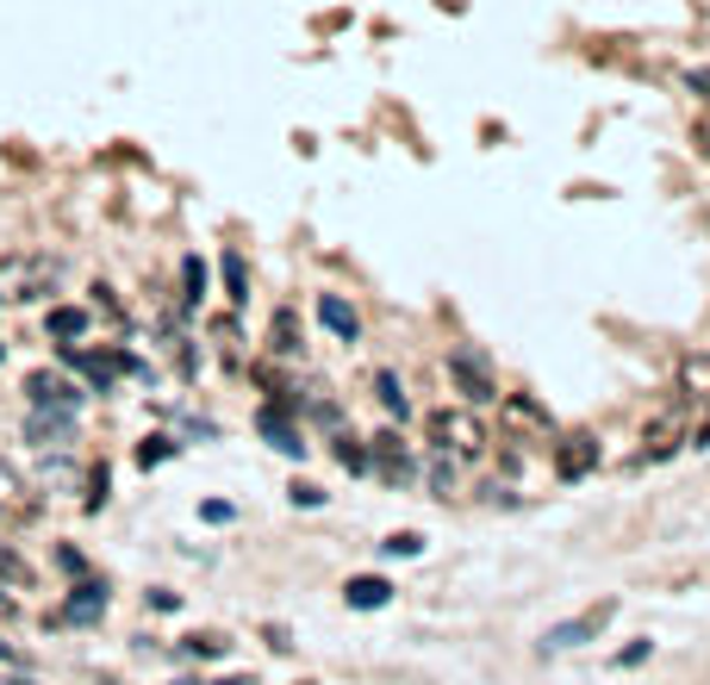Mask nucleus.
<instances>
[{
  "mask_svg": "<svg viewBox=\"0 0 710 685\" xmlns=\"http://www.w3.org/2000/svg\"><path fill=\"white\" fill-rule=\"evenodd\" d=\"M231 648V636H212V629H206V636H188V654H224Z\"/></svg>",
  "mask_w": 710,
  "mask_h": 685,
  "instance_id": "b1692460",
  "label": "nucleus"
},
{
  "mask_svg": "<svg viewBox=\"0 0 710 685\" xmlns=\"http://www.w3.org/2000/svg\"><path fill=\"white\" fill-rule=\"evenodd\" d=\"M212 685H256L250 673H231V679H212Z\"/></svg>",
  "mask_w": 710,
  "mask_h": 685,
  "instance_id": "473e14b6",
  "label": "nucleus"
},
{
  "mask_svg": "<svg viewBox=\"0 0 710 685\" xmlns=\"http://www.w3.org/2000/svg\"><path fill=\"white\" fill-rule=\"evenodd\" d=\"M387 598H393V586H387L380 574H356V580L343 586V605H349V611H380Z\"/></svg>",
  "mask_w": 710,
  "mask_h": 685,
  "instance_id": "ddd939ff",
  "label": "nucleus"
},
{
  "mask_svg": "<svg viewBox=\"0 0 710 685\" xmlns=\"http://www.w3.org/2000/svg\"><path fill=\"white\" fill-rule=\"evenodd\" d=\"M698 443H704V449H710V424H704V431H698Z\"/></svg>",
  "mask_w": 710,
  "mask_h": 685,
  "instance_id": "72a5a7b5",
  "label": "nucleus"
},
{
  "mask_svg": "<svg viewBox=\"0 0 710 685\" xmlns=\"http://www.w3.org/2000/svg\"><path fill=\"white\" fill-rule=\"evenodd\" d=\"M57 567H63L69 580H88V555H81V548H69V542H57Z\"/></svg>",
  "mask_w": 710,
  "mask_h": 685,
  "instance_id": "412c9836",
  "label": "nucleus"
},
{
  "mask_svg": "<svg viewBox=\"0 0 710 685\" xmlns=\"http://www.w3.org/2000/svg\"><path fill=\"white\" fill-rule=\"evenodd\" d=\"M50 288H57V262H13L0 300H44Z\"/></svg>",
  "mask_w": 710,
  "mask_h": 685,
  "instance_id": "39448f33",
  "label": "nucleus"
},
{
  "mask_svg": "<svg viewBox=\"0 0 710 685\" xmlns=\"http://www.w3.org/2000/svg\"><path fill=\"white\" fill-rule=\"evenodd\" d=\"M511 424H518V431L530 424L537 436H549V412H542L537 399H511Z\"/></svg>",
  "mask_w": 710,
  "mask_h": 685,
  "instance_id": "a211bd4d",
  "label": "nucleus"
},
{
  "mask_svg": "<svg viewBox=\"0 0 710 685\" xmlns=\"http://www.w3.org/2000/svg\"><path fill=\"white\" fill-rule=\"evenodd\" d=\"M642 661H648V642H636V648L617 654V667H642Z\"/></svg>",
  "mask_w": 710,
  "mask_h": 685,
  "instance_id": "bb28decb",
  "label": "nucleus"
},
{
  "mask_svg": "<svg viewBox=\"0 0 710 685\" xmlns=\"http://www.w3.org/2000/svg\"><path fill=\"white\" fill-rule=\"evenodd\" d=\"M449 374H456V386H461V399H468V405H480V399H499V386H492V367L480 362V355H456V362H449Z\"/></svg>",
  "mask_w": 710,
  "mask_h": 685,
  "instance_id": "6e6552de",
  "label": "nucleus"
},
{
  "mask_svg": "<svg viewBox=\"0 0 710 685\" xmlns=\"http://www.w3.org/2000/svg\"><path fill=\"white\" fill-rule=\"evenodd\" d=\"M224 288H231V300H243V288H250V274H243V255H224Z\"/></svg>",
  "mask_w": 710,
  "mask_h": 685,
  "instance_id": "4be33fe9",
  "label": "nucleus"
},
{
  "mask_svg": "<svg viewBox=\"0 0 710 685\" xmlns=\"http://www.w3.org/2000/svg\"><path fill=\"white\" fill-rule=\"evenodd\" d=\"M387 548H393V555H418V548H424V536H411V530H399V536H387Z\"/></svg>",
  "mask_w": 710,
  "mask_h": 685,
  "instance_id": "393cba45",
  "label": "nucleus"
},
{
  "mask_svg": "<svg viewBox=\"0 0 710 685\" xmlns=\"http://www.w3.org/2000/svg\"><path fill=\"white\" fill-rule=\"evenodd\" d=\"M698 144H704V157H710V112L698 119Z\"/></svg>",
  "mask_w": 710,
  "mask_h": 685,
  "instance_id": "c756f323",
  "label": "nucleus"
},
{
  "mask_svg": "<svg viewBox=\"0 0 710 685\" xmlns=\"http://www.w3.org/2000/svg\"><path fill=\"white\" fill-rule=\"evenodd\" d=\"M269 350H281V355L300 350V324H293V312H274V324H269Z\"/></svg>",
  "mask_w": 710,
  "mask_h": 685,
  "instance_id": "2eb2a0df",
  "label": "nucleus"
},
{
  "mask_svg": "<svg viewBox=\"0 0 710 685\" xmlns=\"http://www.w3.org/2000/svg\"><path fill=\"white\" fill-rule=\"evenodd\" d=\"M611 617H617V598H599L592 611H580V617H568V623H554L549 636L537 642V654H568V648H580V642L604 636V629H611Z\"/></svg>",
  "mask_w": 710,
  "mask_h": 685,
  "instance_id": "f03ea898",
  "label": "nucleus"
},
{
  "mask_svg": "<svg viewBox=\"0 0 710 685\" xmlns=\"http://www.w3.org/2000/svg\"><path fill=\"white\" fill-rule=\"evenodd\" d=\"M368 467H374V474H387V480H411V449H406V436H399V431H380L374 443H368Z\"/></svg>",
  "mask_w": 710,
  "mask_h": 685,
  "instance_id": "0eeeda50",
  "label": "nucleus"
},
{
  "mask_svg": "<svg viewBox=\"0 0 710 685\" xmlns=\"http://www.w3.org/2000/svg\"><path fill=\"white\" fill-rule=\"evenodd\" d=\"M63 362L76 367V374H81V381H88V386H94V393H107V386L119 381L126 367H131V374H138V362H131L126 350H76V343H69V350H63Z\"/></svg>",
  "mask_w": 710,
  "mask_h": 685,
  "instance_id": "7ed1b4c3",
  "label": "nucleus"
},
{
  "mask_svg": "<svg viewBox=\"0 0 710 685\" xmlns=\"http://www.w3.org/2000/svg\"><path fill=\"white\" fill-rule=\"evenodd\" d=\"M300 685H306V679H300Z\"/></svg>",
  "mask_w": 710,
  "mask_h": 685,
  "instance_id": "c9c22d12",
  "label": "nucleus"
},
{
  "mask_svg": "<svg viewBox=\"0 0 710 685\" xmlns=\"http://www.w3.org/2000/svg\"><path fill=\"white\" fill-rule=\"evenodd\" d=\"M0 580H7V586H32V567H26L7 542H0Z\"/></svg>",
  "mask_w": 710,
  "mask_h": 685,
  "instance_id": "6ab92c4d",
  "label": "nucleus"
},
{
  "mask_svg": "<svg viewBox=\"0 0 710 685\" xmlns=\"http://www.w3.org/2000/svg\"><path fill=\"white\" fill-rule=\"evenodd\" d=\"M26 436H32L38 449H63L69 436H76V412H32L26 417Z\"/></svg>",
  "mask_w": 710,
  "mask_h": 685,
  "instance_id": "9b49d317",
  "label": "nucleus"
},
{
  "mask_svg": "<svg viewBox=\"0 0 710 685\" xmlns=\"http://www.w3.org/2000/svg\"><path fill=\"white\" fill-rule=\"evenodd\" d=\"M256 424H262V436H269V449H281V455H293V462H300V455H306L300 431H293V424H287V417H281V405H262V417H256Z\"/></svg>",
  "mask_w": 710,
  "mask_h": 685,
  "instance_id": "f8f14e48",
  "label": "nucleus"
},
{
  "mask_svg": "<svg viewBox=\"0 0 710 685\" xmlns=\"http://www.w3.org/2000/svg\"><path fill=\"white\" fill-rule=\"evenodd\" d=\"M692 88H698V94L710 100V69H692Z\"/></svg>",
  "mask_w": 710,
  "mask_h": 685,
  "instance_id": "c85d7f7f",
  "label": "nucleus"
},
{
  "mask_svg": "<svg viewBox=\"0 0 710 685\" xmlns=\"http://www.w3.org/2000/svg\"><path fill=\"white\" fill-rule=\"evenodd\" d=\"M293 505H324V493H318V486H306V480H300V486H293Z\"/></svg>",
  "mask_w": 710,
  "mask_h": 685,
  "instance_id": "cd10ccee",
  "label": "nucleus"
},
{
  "mask_svg": "<svg viewBox=\"0 0 710 685\" xmlns=\"http://www.w3.org/2000/svg\"><path fill=\"white\" fill-rule=\"evenodd\" d=\"M200 517H206V524H231V505H224V498H206Z\"/></svg>",
  "mask_w": 710,
  "mask_h": 685,
  "instance_id": "a878e982",
  "label": "nucleus"
},
{
  "mask_svg": "<svg viewBox=\"0 0 710 685\" xmlns=\"http://www.w3.org/2000/svg\"><path fill=\"white\" fill-rule=\"evenodd\" d=\"M181 281H188V293H181V300L200 305V300H206V269H200V255H188V262H181Z\"/></svg>",
  "mask_w": 710,
  "mask_h": 685,
  "instance_id": "aec40b11",
  "label": "nucleus"
},
{
  "mask_svg": "<svg viewBox=\"0 0 710 685\" xmlns=\"http://www.w3.org/2000/svg\"><path fill=\"white\" fill-rule=\"evenodd\" d=\"M0 355H7V350H0Z\"/></svg>",
  "mask_w": 710,
  "mask_h": 685,
  "instance_id": "f704fd0d",
  "label": "nucleus"
},
{
  "mask_svg": "<svg viewBox=\"0 0 710 685\" xmlns=\"http://www.w3.org/2000/svg\"><path fill=\"white\" fill-rule=\"evenodd\" d=\"M0 685H38V679H32V673H7Z\"/></svg>",
  "mask_w": 710,
  "mask_h": 685,
  "instance_id": "2f4dec72",
  "label": "nucleus"
},
{
  "mask_svg": "<svg viewBox=\"0 0 710 685\" xmlns=\"http://www.w3.org/2000/svg\"><path fill=\"white\" fill-rule=\"evenodd\" d=\"M430 443H437L442 455H456V462H473V455L487 449V431H480L473 412H430Z\"/></svg>",
  "mask_w": 710,
  "mask_h": 685,
  "instance_id": "f257e3e1",
  "label": "nucleus"
},
{
  "mask_svg": "<svg viewBox=\"0 0 710 685\" xmlns=\"http://www.w3.org/2000/svg\"><path fill=\"white\" fill-rule=\"evenodd\" d=\"M318 324H324L331 336H343V343L362 336V319H356V305H349L343 293H318Z\"/></svg>",
  "mask_w": 710,
  "mask_h": 685,
  "instance_id": "1a4fd4ad",
  "label": "nucleus"
},
{
  "mask_svg": "<svg viewBox=\"0 0 710 685\" xmlns=\"http://www.w3.org/2000/svg\"><path fill=\"white\" fill-rule=\"evenodd\" d=\"M679 381H686V393H704V399H710V350H704V355H686Z\"/></svg>",
  "mask_w": 710,
  "mask_h": 685,
  "instance_id": "f3484780",
  "label": "nucleus"
},
{
  "mask_svg": "<svg viewBox=\"0 0 710 685\" xmlns=\"http://www.w3.org/2000/svg\"><path fill=\"white\" fill-rule=\"evenodd\" d=\"M0 667H19V648H7V642H0Z\"/></svg>",
  "mask_w": 710,
  "mask_h": 685,
  "instance_id": "7c9ffc66",
  "label": "nucleus"
},
{
  "mask_svg": "<svg viewBox=\"0 0 710 685\" xmlns=\"http://www.w3.org/2000/svg\"><path fill=\"white\" fill-rule=\"evenodd\" d=\"M554 467H561V480H586L592 467H599V436H568L561 443V455H554Z\"/></svg>",
  "mask_w": 710,
  "mask_h": 685,
  "instance_id": "9d476101",
  "label": "nucleus"
},
{
  "mask_svg": "<svg viewBox=\"0 0 710 685\" xmlns=\"http://www.w3.org/2000/svg\"><path fill=\"white\" fill-rule=\"evenodd\" d=\"M374 393H380V405H387V412H393V417H406V412H411V399L399 393V374H387V367H380V374H374Z\"/></svg>",
  "mask_w": 710,
  "mask_h": 685,
  "instance_id": "dca6fc26",
  "label": "nucleus"
},
{
  "mask_svg": "<svg viewBox=\"0 0 710 685\" xmlns=\"http://www.w3.org/2000/svg\"><path fill=\"white\" fill-rule=\"evenodd\" d=\"M169 455H174V443H169V436H150V443L138 449V462H143V467H157V462H169Z\"/></svg>",
  "mask_w": 710,
  "mask_h": 685,
  "instance_id": "5701e85b",
  "label": "nucleus"
},
{
  "mask_svg": "<svg viewBox=\"0 0 710 685\" xmlns=\"http://www.w3.org/2000/svg\"><path fill=\"white\" fill-rule=\"evenodd\" d=\"M44 331H50V336H57V343L69 350V343H76V336L88 331V312H81V305H57V312L44 319Z\"/></svg>",
  "mask_w": 710,
  "mask_h": 685,
  "instance_id": "4468645a",
  "label": "nucleus"
},
{
  "mask_svg": "<svg viewBox=\"0 0 710 685\" xmlns=\"http://www.w3.org/2000/svg\"><path fill=\"white\" fill-rule=\"evenodd\" d=\"M26 399H32V412H76L81 405L76 381H63V374H26Z\"/></svg>",
  "mask_w": 710,
  "mask_h": 685,
  "instance_id": "423d86ee",
  "label": "nucleus"
},
{
  "mask_svg": "<svg viewBox=\"0 0 710 685\" xmlns=\"http://www.w3.org/2000/svg\"><path fill=\"white\" fill-rule=\"evenodd\" d=\"M107 617V580H76V592L63 598V611H57V623H76V629H94V623Z\"/></svg>",
  "mask_w": 710,
  "mask_h": 685,
  "instance_id": "20e7f679",
  "label": "nucleus"
}]
</instances>
